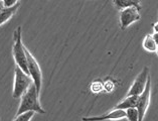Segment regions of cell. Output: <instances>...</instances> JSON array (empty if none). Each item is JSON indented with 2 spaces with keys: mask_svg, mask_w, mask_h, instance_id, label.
<instances>
[{
  "mask_svg": "<svg viewBox=\"0 0 158 121\" xmlns=\"http://www.w3.org/2000/svg\"><path fill=\"white\" fill-rule=\"evenodd\" d=\"M126 118V111L114 109L113 111L109 112L108 114H104L101 116H93V117H83V121H105V120H119Z\"/></svg>",
  "mask_w": 158,
  "mask_h": 121,
  "instance_id": "ba28073f",
  "label": "cell"
},
{
  "mask_svg": "<svg viewBox=\"0 0 158 121\" xmlns=\"http://www.w3.org/2000/svg\"><path fill=\"white\" fill-rule=\"evenodd\" d=\"M25 54H26V61H27V70L28 75L33 81V84L35 86L37 92H40L41 85H42V74L40 65L37 61L34 58V57L29 53V50L25 48Z\"/></svg>",
  "mask_w": 158,
  "mask_h": 121,
  "instance_id": "277c9868",
  "label": "cell"
},
{
  "mask_svg": "<svg viewBox=\"0 0 158 121\" xmlns=\"http://www.w3.org/2000/svg\"><path fill=\"white\" fill-rule=\"evenodd\" d=\"M148 78H149V68L144 67L143 70L139 73V75L135 79L127 96H140L145 90Z\"/></svg>",
  "mask_w": 158,
  "mask_h": 121,
  "instance_id": "5b68a950",
  "label": "cell"
},
{
  "mask_svg": "<svg viewBox=\"0 0 158 121\" xmlns=\"http://www.w3.org/2000/svg\"><path fill=\"white\" fill-rule=\"evenodd\" d=\"M143 48L148 50V52H156V49H157V45L155 41H154V38L152 36H150V34H148V36H146V37L144 38L143 41Z\"/></svg>",
  "mask_w": 158,
  "mask_h": 121,
  "instance_id": "7c38bea8",
  "label": "cell"
},
{
  "mask_svg": "<svg viewBox=\"0 0 158 121\" xmlns=\"http://www.w3.org/2000/svg\"><path fill=\"white\" fill-rule=\"evenodd\" d=\"M28 111H32L34 113H40V114H44L45 113V111L42 109L40 103V93L37 92L33 83L29 86V88L21 96V101L17 111V115Z\"/></svg>",
  "mask_w": 158,
  "mask_h": 121,
  "instance_id": "6da1fadb",
  "label": "cell"
},
{
  "mask_svg": "<svg viewBox=\"0 0 158 121\" xmlns=\"http://www.w3.org/2000/svg\"><path fill=\"white\" fill-rule=\"evenodd\" d=\"M156 53H157V54H158V45H157V49H156Z\"/></svg>",
  "mask_w": 158,
  "mask_h": 121,
  "instance_id": "d6986e66",
  "label": "cell"
},
{
  "mask_svg": "<svg viewBox=\"0 0 158 121\" xmlns=\"http://www.w3.org/2000/svg\"><path fill=\"white\" fill-rule=\"evenodd\" d=\"M18 7H19V2L13 7H10V8H3L0 11V25H2L3 23H5L7 20H9V19L16 13Z\"/></svg>",
  "mask_w": 158,
  "mask_h": 121,
  "instance_id": "30bf717a",
  "label": "cell"
},
{
  "mask_svg": "<svg viewBox=\"0 0 158 121\" xmlns=\"http://www.w3.org/2000/svg\"><path fill=\"white\" fill-rule=\"evenodd\" d=\"M150 97H151V80H150V77H149L147 84H146L145 90L139 96V98H138V103L136 106L138 114H139V120L138 121H143L145 113L147 111L149 104H150Z\"/></svg>",
  "mask_w": 158,
  "mask_h": 121,
  "instance_id": "8992f818",
  "label": "cell"
},
{
  "mask_svg": "<svg viewBox=\"0 0 158 121\" xmlns=\"http://www.w3.org/2000/svg\"><path fill=\"white\" fill-rule=\"evenodd\" d=\"M138 98L139 96H127L126 98L121 101L115 109H119V110H127L130 108H136L138 103Z\"/></svg>",
  "mask_w": 158,
  "mask_h": 121,
  "instance_id": "9c48e42d",
  "label": "cell"
},
{
  "mask_svg": "<svg viewBox=\"0 0 158 121\" xmlns=\"http://www.w3.org/2000/svg\"><path fill=\"white\" fill-rule=\"evenodd\" d=\"M33 83L32 79L25 74L19 67H15L14 75V86H13V98H21L25 91L29 88V86Z\"/></svg>",
  "mask_w": 158,
  "mask_h": 121,
  "instance_id": "3957f363",
  "label": "cell"
},
{
  "mask_svg": "<svg viewBox=\"0 0 158 121\" xmlns=\"http://www.w3.org/2000/svg\"><path fill=\"white\" fill-rule=\"evenodd\" d=\"M17 3H18L17 0H3V6H4V8L13 7L14 5H16Z\"/></svg>",
  "mask_w": 158,
  "mask_h": 121,
  "instance_id": "9a60e30c",
  "label": "cell"
},
{
  "mask_svg": "<svg viewBox=\"0 0 158 121\" xmlns=\"http://www.w3.org/2000/svg\"><path fill=\"white\" fill-rule=\"evenodd\" d=\"M13 57L17 67L20 68L25 74L28 75L27 70V61H26L25 46L22 44L21 40V27L18 26L13 33ZM29 76V75H28Z\"/></svg>",
  "mask_w": 158,
  "mask_h": 121,
  "instance_id": "7a4b0ae2",
  "label": "cell"
},
{
  "mask_svg": "<svg viewBox=\"0 0 158 121\" xmlns=\"http://www.w3.org/2000/svg\"><path fill=\"white\" fill-rule=\"evenodd\" d=\"M114 4L118 7L119 9H125L128 8V7H136L140 10L141 6H140V2L139 1H132V0H115Z\"/></svg>",
  "mask_w": 158,
  "mask_h": 121,
  "instance_id": "8fae6325",
  "label": "cell"
},
{
  "mask_svg": "<svg viewBox=\"0 0 158 121\" xmlns=\"http://www.w3.org/2000/svg\"><path fill=\"white\" fill-rule=\"evenodd\" d=\"M154 32H158V22H156L155 24H154Z\"/></svg>",
  "mask_w": 158,
  "mask_h": 121,
  "instance_id": "e0dca14e",
  "label": "cell"
},
{
  "mask_svg": "<svg viewBox=\"0 0 158 121\" xmlns=\"http://www.w3.org/2000/svg\"><path fill=\"white\" fill-rule=\"evenodd\" d=\"M126 111V118L129 121H138L139 120V114L136 108H130L127 109Z\"/></svg>",
  "mask_w": 158,
  "mask_h": 121,
  "instance_id": "4fadbf2b",
  "label": "cell"
},
{
  "mask_svg": "<svg viewBox=\"0 0 158 121\" xmlns=\"http://www.w3.org/2000/svg\"><path fill=\"white\" fill-rule=\"evenodd\" d=\"M3 8H4V6H3V1H1V0H0V11H1Z\"/></svg>",
  "mask_w": 158,
  "mask_h": 121,
  "instance_id": "ac0fdd59",
  "label": "cell"
},
{
  "mask_svg": "<svg viewBox=\"0 0 158 121\" xmlns=\"http://www.w3.org/2000/svg\"><path fill=\"white\" fill-rule=\"evenodd\" d=\"M153 38H154V41H155V42H156V45H158V32H154V34H153Z\"/></svg>",
  "mask_w": 158,
  "mask_h": 121,
  "instance_id": "2e32d148",
  "label": "cell"
},
{
  "mask_svg": "<svg viewBox=\"0 0 158 121\" xmlns=\"http://www.w3.org/2000/svg\"><path fill=\"white\" fill-rule=\"evenodd\" d=\"M34 115V112L32 111H28V112H24L22 114L16 115V118L14 119V121H30L31 118Z\"/></svg>",
  "mask_w": 158,
  "mask_h": 121,
  "instance_id": "5bb4252c",
  "label": "cell"
},
{
  "mask_svg": "<svg viewBox=\"0 0 158 121\" xmlns=\"http://www.w3.org/2000/svg\"><path fill=\"white\" fill-rule=\"evenodd\" d=\"M140 19V14H139V9L136 7H128L121 10L120 13V24L121 28L125 29L126 27H128L130 24H132L133 22L139 20Z\"/></svg>",
  "mask_w": 158,
  "mask_h": 121,
  "instance_id": "52a82bcc",
  "label": "cell"
}]
</instances>
